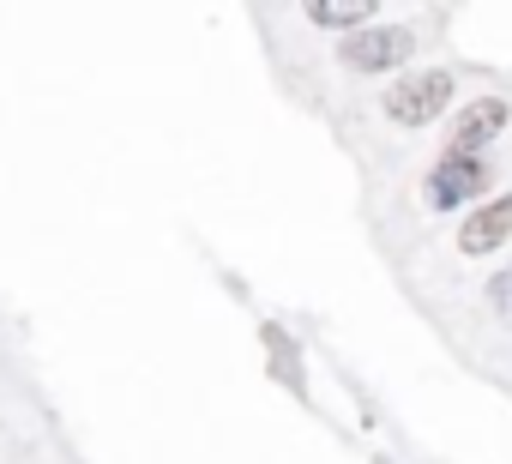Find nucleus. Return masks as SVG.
Returning a JSON list of instances; mask_svg holds the SVG:
<instances>
[{
	"mask_svg": "<svg viewBox=\"0 0 512 464\" xmlns=\"http://www.w3.org/2000/svg\"><path fill=\"white\" fill-rule=\"evenodd\" d=\"M452 97H458V73L452 67H410V73H398L386 91H380V109H386V121L392 127H434L446 109H452Z\"/></svg>",
	"mask_w": 512,
	"mask_h": 464,
	"instance_id": "f257e3e1",
	"label": "nucleus"
},
{
	"mask_svg": "<svg viewBox=\"0 0 512 464\" xmlns=\"http://www.w3.org/2000/svg\"><path fill=\"white\" fill-rule=\"evenodd\" d=\"M494 181H500L494 157H458V151H440L434 169L422 175V199H428V211H458V205H482V199H494V193H488Z\"/></svg>",
	"mask_w": 512,
	"mask_h": 464,
	"instance_id": "f03ea898",
	"label": "nucleus"
},
{
	"mask_svg": "<svg viewBox=\"0 0 512 464\" xmlns=\"http://www.w3.org/2000/svg\"><path fill=\"white\" fill-rule=\"evenodd\" d=\"M416 31L410 25H368L362 37H344L338 43V61L350 67V73H362V79H374V73H404L410 61H416Z\"/></svg>",
	"mask_w": 512,
	"mask_h": 464,
	"instance_id": "7ed1b4c3",
	"label": "nucleus"
},
{
	"mask_svg": "<svg viewBox=\"0 0 512 464\" xmlns=\"http://www.w3.org/2000/svg\"><path fill=\"white\" fill-rule=\"evenodd\" d=\"M506 127H512V103H506L500 91H482V97L458 103V115H452V127H446V151H458V157H488V145L506 139Z\"/></svg>",
	"mask_w": 512,
	"mask_h": 464,
	"instance_id": "20e7f679",
	"label": "nucleus"
},
{
	"mask_svg": "<svg viewBox=\"0 0 512 464\" xmlns=\"http://www.w3.org/2000/svg\"><path fill=\"white\" fill-rule=\"evenodd\" d=\"M506 242H512V187L494 193V199H482V205L458 223V254H464V260H488V254H500Z\"/></svg>",
	"mask_w": 512,
	"mask_h": 464,
	"instance_id": "39448f33",
	"label": "nucleus"
},
{
	"mask_svg": "<svg viewBox=\"0 0 512 464\" xmlns=\"http://www.w3.org/2000/svg\"><path fill=\"white\" fill-rule=\"evenodd\" d=\"M302 19L314 31H338L344 37H362L368 25H380V0H314V7H302Z\"/></svg>",
	"mask_w": 512,
	"mask_h": 464,
	"instance_id": "423d86ee",
	"label": "nucleus"
},
{
	"mask_svg": "<svg viewBox=\"0 0 512 464\" xmlns=\"http://www.w3.org/2000/svg\"><path fill=\"white\" fill-rule=\"evenodd\" d=\"M482 302H488V308L506 320V332H512V272H494V278H488V290H482Z\"/></svg>",
	"mask_w": 512,
	"mask_h": 464,
	"instance_id": "0eeeda50",
	"label": "nucleus"
},
{
	"mask_svg": "<svg viewBox=\"0 0 512 464\" xmlns=\"http://www.w3.org/2000/svg\"><path fill=\"white\" fill-rule=\"evenodd\" d=\"M266 350L278 356V374H284L290 386H302V368H296V350L284 344V332H278V326H266Z\"/></svg>",
	"mask_w": 512,
	"mask_h": 464,
	"instance_id": "6e6552de",
	"label": "nucleus"
},
{
	"mask_svg": "<svg viewBox=\"0 0 512 464\" xmlns=\"http://www.w3.org/2000/svg\"><path fill=\"white\" fill-rule=\"evenodd\" d=\"M506 272H512V260H506Z\"/></svg>",
	"mask_w": 512,
	"mask_h": 464,
	"instance_id": "1a4fd4ad",
	"label": "nucleus"
}]
</instances>
